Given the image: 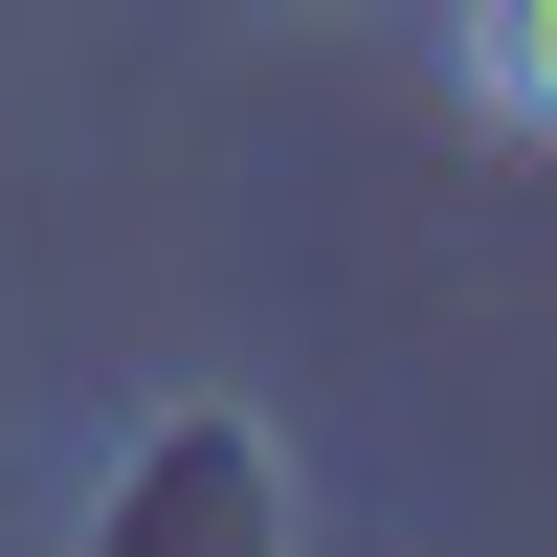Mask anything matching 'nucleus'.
<instances>
[{"label": "nucleus", "instance_id": "1", "mask_svg": "<svg viewBox=\"0 0 557 557\" xmlns=\"http://www.w3.org/2000/svg\"><path fill=\"white\" fill-rule=\"evenodd\" d=\"M446 89H469L513 157H557V0H446Z\"/></svg>", "mask_w": 557, "mask_h": 557}]
</instances>
